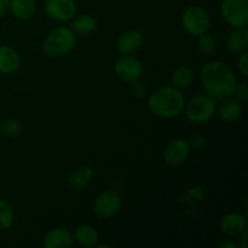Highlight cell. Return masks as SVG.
<instances>
[{"instance_id":"cell-10","label":"cell","mask_w":248,"mask_h":248,"mask_svg":"<svg viewBox=\"0 0 248 248\" xmlns=\"http://www.w3.org/2000/svg\"><path fill=\"white\" fill-rule=\"evenodd\" d=\"M190 145L184 138H174L162 150V157L167 165L178 166L183 164L190 155Z\"/></svg>"},{"instance_id":"cell-30","label":"cell","mask_w":248,"mask_h":248,"mask_svg":"<svg viewBox=\"0 0 248 248\" xmlns=\"http://www.w3.org/2000/svg\"><path fill=\"white\" fill-rule=\"evenodd\" d=\"M242 234V244H241V247L242 248H246L247 245H246V241H247V228L244 230V232H241Z\"/></svg>"},{"instance_id":"cell-18","label":"cell","mask_w":248,"mask_h":248,"mask_svg":"<svg viewBox=\"0 0 248 248\" xmlns=\"http://www.w3.org/2000/svg\"><path fill=\"white\" fill-rule=\"evenodd\" d=\"M227 47L230 53L237 55L242 53L248 47V31L247 28H236L228 36Z\"/></svg>"},{"instance_id":"cell-19","label":"cell","mask_w":248,"mask_h":248,"mask_svg":"<svg viewBox=\"0 0 248 248\" xmlns=\"http://www.w3.org/2000/svg\"><path fill=\"white\" fill-rule=\"evenodd\" d=\"M75 241L79 245L85 247H94V245L98 242L99 235L97 230L94 229L92 225L82 224L79 225L77 229L74 230V235H73Z\"/></svg>"},{"instance_id":"cell-3","label":"cell","mask_w":248,"mask_h":248,"mask_svg":"<svg viewBox=\"0 0 248 248\" xmlns=\"http://www.w3.org/2000/svg\"><path fill=\"white\" fill-rule=\"evenodd\" d=\"M77 36L70 28L58 27L53 29L43 43V51L48 57H62L74 50Z\"/></svg>"},{"instance_id":"cell-32","label":"cell","mask_w":248,"mask_h":248,"mask_svg":"<svg viewBox=\"0 0 248 248\" xmlns=\"http://www.w3.org/2000/svg\"><path fill=\"white\" fill-rule=\"evenodd\" d=\"M94 247H97V248H111V245H107V244H98V242H97V244L94 245Z\"/></svg>"},{"instance_id":"cell-24","label":"cell","mask_w":248,"mask_h":248,"mask_svg":"<svg viewBox=\"0 0 248 248\" xmlns=\"http://www.w3.org/2000/svg\"><path fill=\"white\" fill-rule=\"evenodd\" d=\"M22 132V124L16 119H7L0 125V133L6 137H17Z\"/></svg>"},{"instance_id":"cell-2","label":"cell","mask_w":248,"mask_h":248,"mask_svg":"<svg viewBox=\"0 0 248 248\" xmlns=\"http://www.w3.org/2000/svg\"><path fill=\"white\" fill-rule=\"evenodd\" d=\"M186 97L173 85L161 86L153 91L148 98V109L150 113L161 119L177 118L183 111Z\"/></svg>"},{"instance_id":"cell-21","label":"cell","mask_w":248,"mask_h":248,"mask_svg":"<svg viewBox=\"0 0 248 248\" xmlns=\"http://www.w3.org/2000/svg\"><path fill=\"white\" fill-rule=\"evenodd\" d=\"M171 80L173 86L177 89H189L194 82V72L189 67L182 65L173 70V73L171 74Z\"/></svg>"},{"instance_id":"cell-4","label":"cell","mask_w":248,"mask_h":248,"mask_svg":"<svg viewBox=\"0 0 248 248\" xmlns=\"http://www.w3.org/2000/svg\"><path fill=\"white\" fill-rule=\"evenodd\" d=\"M184 113L186 119L193 124H206L215 116L217 111L216 99L208 94H198L186 102Z\"/></svg>"},{"instance_id":"cell-22","label":"cell","mask_w":248,"mask_h":248,"mask_svg":"<svg viewBox=\"0 0 248 248\" xmlns=\"http://www.w3.org/2000/svg\"><path fill=\"white\" fill-rule=\"evenodd\" d=\"M198 38V48L203 56H213L216 50H217V41L212 35L206 31L201 35L196 36Z\"/></svg>"},{"instance_id":"cell-33","label":"cell","mask_w":248,"mask_h":248,"mask_svg":"<svg viewBox=\"0 0 248 248\" xmlns=\"http://www.w3.org/2000/svg\"><path fill=\"white\" fill-rule=\"evenodd\" d=\"M0 125H1V123H0Z\"/></svg>"},{"instance_id":"cell-8","label":"cell","mask_w":248,"mask_h":248,"mask_svg":"<svg viewBox=\"0 0 248 248\" xmlns=\"http://www.w3.org/2000/svg\"><path fill=\"white\" fill-rule=\"evenodd\" d=\"M114 70L119 79L125 82H132L140 79L143 73L142 62L132 55H123L116 60Z\"/></svg>"},{"instance_id":"cell-13","label":"cell","mask_w":248,"mask_h":248,"mask_svg":"<svg viewBox=\"0 0 248 248\" xmlns=\"http://www.w3.org/2000/svg\"><path fill=\"white\" fill-rule=\"evenodd\" d=\"M74 242L73 234L65 228L51 229L44 237L43 245L45 248H69Z\"/></svg>"},{"instance_id":"cell-16","label":"cell","mask_w":248,"mask_h":248,"mask_svg":"<svg viewBox=\"0 0 248 248\" xmlns=\"http://www.w3.org/2000/svg\"><path fill=\"white\" fill-rule=\"evenodd\" d=\"M94 173L90 166H80L69 174L68 184L73 190L81 191L91 183Z\"/></svg>"},{"instance_id":"cell-26","label":"cell","mask_w":248,"mask_h":248,"mask_svg":"<svg viewBox=\"0 0 248 248\" xmlns=\"http://www.w3.org/2000/svg\"><path fill=\"white\" fill-rule=\"evenodd\" d=\"M131 84H132L131 90H132V93L135 94L136 97H138V98H142V97L147 96L148 86L145 82H143L142 80L137 79V80H135V81L131 82Z\"/></svg>"},{"instance_id":"cell-11","label":"cell","mask_w":248,"mask_h":248,"mask_svg":"<svg viewBox=\"0 0 248 248\" xmlns=\"http://www.w3.org/2000/svg\"><path fill=\"white\" fill-rule=\"evenodd\" d=\"M143 45V34L138 29H130L121 34L116 41V47L123 55H132Z\"/></svg>"},{"instance_id":"cell-23","label":"cell","mask_w":248,"mask_h":248,"mask_svg":"<svg viewBox=\"0 0 248 248\" xmlns=\"http://www.w3.org/2000/svg\"><path fill=\"white\" fill-rule=\"evenodd\" d=\"M14 210L7 201L0 199V230H7L14 224Z\"/></svg>"},{"instance_id":"cell-7","label":"cell","mask_w":248,"mask_h":248,"mask_svg":"<svg viewBox=\"0 0 248 248\" xmlns=\"http://www.w3.org/2000/svg\"><path fill=\"white\" fill-rule=\"evenodd\" d=\"M123 201L116 191L107 190L99 194L93 202V213L101 219L114 217L120 211Z\"/></svg>"},{"instance_id":"cell-5","label":"cell","mask_w":248,"mask_h":248,"mask_svg":"<svg viewBox=\"0 0 248 248\" xmlns=\"http://www.w3.org/2000/svg\"><path fill=\"white\" fill-rule=\"evenodd\" d=\"M182 26L184 31L194 36L208 31L211 26V19L207 11L200 6H189L184 10L182 15Z\"/></svg>"},{"instance_id":"cell-14","label":"cell","mask_w":248,"mask_h":248,"mask_svg":"<svg viewBox=\"0 0 248 248\" xmlns=\"http://www.w3.org/2000/svg\"><path fill=\"white\" fill-rule=\"evenodd\" d=\"M219 227L223 234L227 236H237L247 228L246 217L241 213H228L222 218Z\"/></svg>"},{"instance_id":"cell-20","label":"cell","mask_w":248,"mask_h":248,"mask_svg":"<svg viewBox=\"0 0 248 248\" xmlns=\"http://www.w3.org/2000/svg\"><path fill=\"white\" fill-rule=\"evenodd\" d=\"M70 29L79 35H90L97 29V21L90 15H80L70 21Z\"/></svg>"},{"instance_id":"cell-28","label":"cell","mask_w":248,"mask_h":248,"mask_svg":"<svg viewBox=\"0 0 248 248\" xmlns=\"http://www.w3.org/2000/svg\"><path fill=\"white\" fill-rule=\"evenodd\" d=\"M188 143L190 145V148H193V149H202L206 144V140L201 135H193L189 138Z\"/></svg>"},{"instance_id":"cell-1","label":"cell","mask_w":248,"mask_h":248,"mask_svg":"<svg viewBox=\"0 0 248 248\" xmlns=\"http://www.w3.org/2000/svg\"><path fill=\"white\" fill-rule=\"evenodd\" d=\"M201 84L206 94L215 99L232 96L236 78L232 68L220 61H210L201 68Z\"/></svg>"},{"instance_id":"cell-29","label":"cell","mask_w":248,"mask_h":248,"mask_svg":"<svg viewBox=\"0 0 248 248\" xmlns=\"http://www.w3.org/2000/svg\"><path fill=\"white\" fill-rule=\"evenodd\" d=\"M10 9V0H0V18L7 14Z\"/></svg>"},{"instance_id":"cell-12","label":"cell","mask_w":248,"mask_h":248,"mask_svg":"<svg viewBox=\"0 0 248 248\" xmlns=\"http://www.w3.org/2000/svg\"><path fill=\"white\" fill-rule=\"evenodd\" d=\"M220 119L228 124H232L239 120L242 115V103L234 96H228L220 99L219 107L217 108Z\"/></svg>"},{"instance_id":"cell-9","label":"cell","mask_w":248,"mask_h":248,"mask_svg":"<svg viewBox=\"0 0 248 248\" xmlns=\"http://www.w3.org/2000/svg\"><path fill=\"white\" fill-rule=\"evenodd\" d=\"M45 12L56 22H70L77 16V4L74 0H46Z\"/></svg>"},{"instance_id":"cell-17","label":"cell","mask_w":248,"mask_h":248,"mask_svg":"<svg viewBox=\"0 0 248 248\" xmlns=\"http://www.w3.org/2000/svg\"><path fill=\"white\" fill-rule=\"evenodd\" d=\"M10 11L21 21H29L36 14L35 0H10Z\"/></svg>"},{"instance_id":"cell-27","label":"cell","mask_w":248,"mask_h":248,"mask_svg":"<svg viewBox=\"0 0 248 248\" xmlns=\"http://www.w3.org/2000/svg\"><path fill=\"white\" fill-rule=\"evenodd\" d=\"M237 68L239 73L242 77H248V51H244L239 55V61H237Z\"/></svg>"},{"instance_id":"cell-25","label":"cell","mask_w":248,"mask_h":248,"mask_svg":"<svg viewBox=\"0 0 248 248\" xmlns=\"http://www.w3.org/2000/svg\"><path fill=\"white\" fill-rule=\"evenodd\" d=\"M232 96L239 99L241 103H246L248 101V84L246 81L236 82L235 89L232 91Z\"/></svg>"},{"instance_id":"cell-31","label":"cell","mask_w":248,"mask_h":248,"mask_svg":"<svg viewBox=\"0 0 248 248\" xmlns=\"http://www.w3.org/2000/svg\"><path fill=\"white\" fill-rule=\"evenodd\" d=\"M220 248H237L239 246H237L236 244H232V242H224V244L219 245Z\"/></svg>"},{"instance_id":"cell-6","label":"cell","mask_w":248,"mask_h":248,"mask_svg":"<svg viewBox=\"0 0 248 248\" xmlns=\"http://www.w3.org/2000/svg\"><path fill=\"white\" fill-rule=\"evenodd\" d=\"M220 12L229 26L232 28H247L248 1L247 0H223Z\"/></svg>"},{"instance_id":"cell-15","label":"cell","mask_w":248,"mask_h":248,"mask_svg":"<svg viewBox=\"0 0 248 248\" xmlns=\"http://www.w3.org/2000/svg\"><path fill=\"white\" fill-rule=\"evenodd\" d=\"M21 65V58L18 52L10 46H0V73L12 74Z\"/></svg>"}]
</instances>
